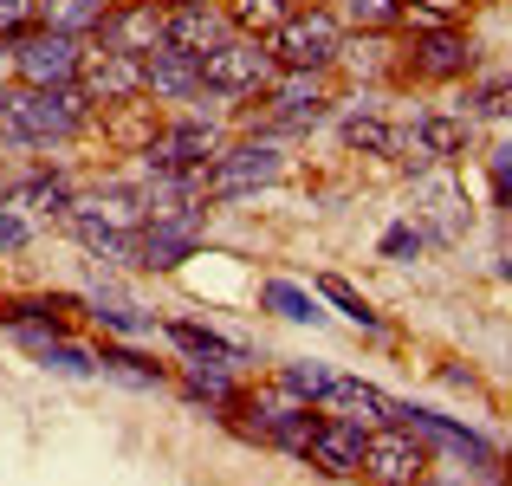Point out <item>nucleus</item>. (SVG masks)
Instances as JSON below:
<instances>
[{"label": "nucleus", "instance_id": "obj_1", "mask_svg": "<svg viewBox=\"0 0 512 486\" xmlns=\"http://www.w3.org/2000/svg\"><path fill=\"white\" fill-rule=\"evenodd\" d=\"M85 130H98V111L78 85H7L0 98V137L13 150H65Z\"/></svg>", "mask_w": 512, "mask_h": 486}, {"label": "nucleus", "instance_id": "obj_2", "mask_svg": "<svg viewBox=\"0 0 512 486\" xmlns=\"http://www.w3.org/2000/svg\"><path fill=\"white\" fill-rule=\"evenodd\" d=\"M273 182H286V150H279L273 137H234V143H221L214 150V162L201 169V201L208 208H221V201H247V195H260V188H273Z\"/></svg>", "mask_w": 512, "mask_h": 486}, {"label": "nucleus", "instance_id": "obj_3", "mask_svg": "<svg viewBox=\"0 0 512 486\" xmlns=\"http://www.w3.org/2000/svg\"><path fill=\"white\" fill-rule=\"evenodd\" d=\"M273 72L279 65H273V52H266V39H247V33L221 39L214 52H201V104L195 111L208 117V111H227V104L260 98V85Z\"/></svg>", "mask_w": 512, "mask_h": 486}, {"label": "nucleus", "instance_id": "obj_4", "mask_svg": "<svg viewBox=\"0 0 512 486\" xmlns=\"http://www.w3.org/2000/svg\"><path fill=\"white\" fill-rule=\"evenodd\" d=\"M396 78L402 85H467L480 72V46L467 39V26H402Z\"/></svg>", "mask_w": 512, "mask_h": 486}, {"label": "nucleus", "instance_id": "obj_5", "mask_svg": "<svg viewBox=\"0 0 512 486\" xmlns=\"http://www.w3.org/2000/svg\"><path fill=\"white\" fill-rule=\"evenodd\" d=\"M227 422H234L247 441H260V448L299 454V441L312 435L318 409L305 396H292V389L273 376V383H260V389H240V402H234V415H227Z\"/></svg>", "mask_w": 512, "mask_h": 486}, {"label": "nucleus", "instance_id": "obj_6", "mask_svg": "<svg viewBox=\"0 0 512 486\" xmlns=\"http://www.w3.org/2000/svg\"><path fill=\"white\" fill-rule=\"evenodd\" d=\"M344 39L350 33H344L338 7H312V0H305L279 33H266V52H273L279 72H338Z\"/></svg>", "mask_w": 512, "mask_h": 486}, {"label": "nucleus", "instance_id": "obj_7", "mask_svg": "<svg viewBox=\"0 0 512 486\" xmlns=\"http://www.w3.org/2000/svg\"><path fill=\"white\" fill-rule=\"evenodd\" d=\"M221 124H208V117H163V124L150 130V143H143V169L150 175H169V182H201V169L214 162V150H221Z\"/></svg>", "mask_w": 512, "mask_h": 486}, {"label": "nucleus", "instance_id": "obj_8", "mask_svg": "<svg viewBox=\"0 0 512 486\" xmlns=\"http://www.w3.org/2000/svg\"><path fill=\"white\" fill-rule=\"evenodd\" d=\"M260 111H266V137H286V130H312L338 111L331 98V72H273L260 85Z\"/></svg>", "mask_w": 512, "mask_h": 486}, {"label": "nucleus", "instance_id": "obj_9", "mask_svg": "<svg viewBox=\"0 0 512 486\" xmlns=\"http://www.w3.org/2000/svg\"><path fill=\"white\" fill-rule=\"evenodd\" d=\"M428 467H435V448L409 422L363 428V480L370 486H422Z\"/></svg>", "mask_w": 512, "mask_h": 486}, {"label": "nucleus", "instance_id": "obj_10", "mask_svg": "<svg viewBox=\"0 0 512 486\" xmlns=\"http://www.w3.org/2000/svg\"><path fill=\"white\" fill-rule=\"evenodd\" d=\"M201 227H208V201H188V208L150 214L137 227V266L143 273H175L201 253Z\"/></svg>", "mask_w": 512, "mask_h": 486}, {"label": "nucleus", "instance_id": "obj_11", "mask_svg": "<svg viewBox=\"0 0 512 486\" xmlns=\"http://www.w3.org/2000/svg\"><path fill=\"white\" fill-rule=\"evenodd\" d=\"M78 65H85V39L33 26L7 46V85H78Z\"/></svg>", "mask_w": 512, "mask_h": 486}, {"label": "nucleus", "instance_id": "obj_12", "mask_svg": "<svg viewBox=\"0 0 512 486\" xmlns=\"http://www.w3.org/2000/svg\"><path fill=\"white\" fill-rule=\"evenodd\" d=\"M402 422L415 428V435L428 441L435 454H454V461L467 467V474H506V454L493 448L480 428H467V422H454V415H435V409H422V402H402Z\"/></svg>", "mask_w": 512, "mask_h": 486}, {"label": "nucleus", "instance_id": "obj_13", "mask_svg": "<svg viewBox=\"0 0 512 486\" xmlns=\"http://www.w3.org/2000/svg\"><path fill=\"white\" fill-rule=\"evenodd\" d=\"M467 150H474V117L461 111H415V124H402V143H396V156L415 175L435 169V162H461Z\"/></svg>", "mask_w": 512, "mask_h": 486}, {"label": "nucleus", "instance_id": "obj_14", "mask_svg": "<svg viewBox=\"0 0 512 486\" xmlns=\"http://www.w3.org/2000/svg\"><path fill=\"white\" fill-rule=\"evenodd\" d=\"M78 91H85L91 111H117V104H143V59L130 52H104V46H85V65H78Z\"/></svg>", "mask_w": 512, "mask_h": 486}, {"label": "nucleus", "instance_id": "obj_15", "mask_svg": "<svg viewBox=\"0 0 512 486\" xmlns=\"http://www.w3.org/2000/svg\"><path fill=\"white\" fill-rule=\"evenodd\" d=\"M163 26H169V13L156 7V0H111L98 39H85V46H104V52H130V59H143V52L163 46Z\"/></svg>", "mask_w": 512, "mask_h": 486}, {"label": "nucleus", "instance_id": "obj_16", "mask_svg": "<svg viewBox=\"0 0 512 486\" xmlns=\"http://www.w3.org/2000/svg\"><path fill=\"white\" fill-rule=\"evenodd\" d=\"M299 461L331 474V480H363V428L338 422V415H318L312 435L299 441Z\"/></svg>", "mask_w": 512, "mask_h": 486}, {"label": "nucleus", "instance_id": "obj_17", "mask_svg": "<svg viewBox=\"0 0 512 486\" xmlns=\"http://www.w3.org/2000/svg\"><path fill=\"white\" fill-rule=\"evenodd\" d=\"M415 221L428 227V240H461L467 221H474V208H467V195L454 188L448 162H435V169H422V182H415Z\"/></svg>", "mask_w": 512, "mask_h": 486}, {"label": "nucleus", "instance_id": "obj_18", "mask_svg": "<svg viewBox=\"0 0 512 486\" xmlns=\"http://www.w3.org/2000/svg\"><path fill=\"white\" fill-rule=\"evenodd\" d=\"M318 415H338V422H357V428H383V422H402V396L363 383V376H331L325 396H318Z\"/></svg>", "mask_w": 512, "mask_h": 486}, {"label": "nucleus", "instance_id": "obj_19", "mask_svg": "<svg viewBox=\"0 0 512 486\" xmlns=\"http://www.w3.org/2000/svg\"><path fill=\"white\" fill-rule=\"evenodd\" d=\"M143 91L156 104H201V59L182 46H156L143 52Z\"/></svg>", "mask_w": 512, "mask_h": 486}, {"label": "nucleus", "instance_id": "obj_20", "mask_svg": "<svg viewBox=\"0 0 512 486\" xmlns=\"http://www.w3.org/2000/svg\"><path fill=\"white\" fill-rule=\"evenodd\" d=\"M72 214H85V221H98V227H117V234H137V227L150 221V201L130 182H98L72 201Z\"/></svg>", "mask_w": 512, "mask_h": 486}, {"label": "nucleus", "instance_id": "obj_21", "mask_svg": "<svg viewBox=\"0 0 512 486\" xmlns=\"http://www.w3.org/2000/svg\"><path fill=\"white\" fill-rule=\"evenodd\" d=\"M175 389H182L195 409H208V415H234V402H240V376H234V363L182 357V370H175Z\"/></svg>", "mask_w": 512, "mask_h": 486}, {"label": "nucleus", "instance_id": "obj_22", "mask_svg": "<svg viewBox=\"0 0 512 486\" xmlns=\"http://www.w3.org/2000/svg\"><path fill=\"white\" fill-rule=\"evenodd\" d=\"M221 39H234V26H227L221 0H201V7H175L169 26H163V46H182V52H214Z\"/></svg>", "mask_w": 512, "mask_h": 486}, {"label": "nucleus", "instance_id": "obj_23", "mask_svg": "<svg viewBox=\"0 0 512 486\" xmlns=\"http://www.w3.org/2000/svg\"><path fill=\"white\" fill-rule=\"evenodd\" d=\"M163 337H169L175 350H182V357H201V363H234V370H240V363L253 357L240 337L214 331V324H195V318H169V324H163Z\"/></svg>", "mask_w": 512, "mask_h": 486}, {"label": "nucleus", "instance_id": "obj_24", "mask_svg": "<svg viewBox=\"0 0 512 486\" xmlns=\"http://www.w3.org/2000/svg\"><path fill=\"white\" fill-rule=\"evenodd\" d=\"M0 201H13V208L39 214V221H72V201H78V188L65 182V175H52V169H33L26 182H13Z\"/></svg>", "mask_w": 512, "mask_h": 486}, {"label": "nucleus", "instance_id": "obj_25", "mask_svg": "<svg viewBox=\"0 0 512 486\" xmlns=\"http://www.w3.org/2000/svg\"><path fill=\"white\" fill-rule=\"evenodd\" d=\"M98 376H117V383H130V389H163L169 363L130 350V337H104V344H98Z\"/></svg>", "mask_w": 512, "mask_h": 486}, {"label": "nucleus", "instance_id": "obj_26", "mask_svg": "<svg viewBox=\"0 0 512 486\" xmlns=\"http://www.w3.org/2000/svg\"><path fill=\"white\" fill-rule=\"evenodd\" d=\"M338 137H344V150H357V156H396L402 130L389 124L376 104H350V111L338 117Z\"/></svg>", "mask_w": 512, "mask_h": 486}, {"label": "nucleus", "instance_id": "obj_27", "mask_svg": "<svg viewBox=\"0 0 512 486\" xmlns=\"http://www.w3.org/2000/svg\"><path fill=\"white\" fill-rule=\"evenodd\" d=\"M85 318L104 324L111 337H150V331H156V318L137 312V305H130L124 292H111V286H91V292H85Z\"/></svg>", "mask_w": 512, "mask_h": 486}, {"label": "nucleus", "instance_id": "obj_28", "mask_svg": "<svg viewBox=\"0 0 512 486\" xmlns=\"http://www.w3.org/2000/svg\"><path fill=\"white\" fill-rule=\"evenodd\" d=\"M104 13H111V0H39V26L65 39H98Z\"/></svg>", "mask_w": 512, "mask_h": 486}, {"label": "nucleus", "instance_id": "obj_29", "mask_svg": "<svg viewBox=\"0 0 512 486\" xmlns=\"http://www.w3.org/2000/svg\"><path fill=\"white\" fill-rule=\"evenodd\" d=\"M260 312H273L286 324H325V299L305 292L299 279H260Z\"/></svg>", "mask_w": 512, "mask_h": 486}, {"label": "nucleus", "instance_id": "obj_30", "mask_svg": "<svg viewBox=\"0 0 512 486\" xmlns=\"http://www.w3.org/2000/svg\"><path fill=\"white\" fill-rule=\"evenodd\" d=\"M299 7H305V0H221L227 26H234V33H247V39H266V33H279V26H286Z\"/></svg>", "mask_w": 512, "mask_h": 486}, {"label": "nucleus", "instance_id": "obj_31", "mask_svg": "<svg viewBox=\"0 0 512 486\" xmlns=\"http://www.w3.org/2000/svg\"><path fill=\"white\" fill-rule=\"evenodd\" d=\"M26 357H33L39 370H59V376H98V350L78 344L72 331H65V337H33Z\"/></svg>", "mask_w": 512, "mask_h": 486}, {"label": "nucleus", "instance_id": "obj_32", "mask_svg": "<svg viewBox=\"0 0 512 486\" xmlns=\"http://www.w3.org/2000/svg\"><path fill=\"white\" fill-rule=\"evenodd\" d=\"M461 117H474V124H512V72L474 78L461 98Z\"/></svg>", "mask_w": 512, "mask_h": 486}, {"label": "nucleus", "instance_id": "obj_33", "mask_svg": "<svg viewBox=\"0 0 512 486\" xmlns=\"http://www.w3.org/2000/svg\"><path fill=\"white\" fill-rule=\"evenodd\" d=\"M338 20H344V33H363V39H396V33H402V0H344Z\"/></svg>", "mask_w": 512, "mask_h": 486}, {"label": "nucleus", "instance_id": "obj_34", "mask_svg": "<svg viewBox=\"0 0 512 486\" xmlns=\"http://www.w3.org/2000/svg\"><path fill=\"white\" fill-rule=\"evenodd\" d=\"M312 292H318L325 305H338V312H344L350 324H357V331H383V312H376V305L363 299V292L350 286L344 273H318V286H312Z\"/></svg>", "mask_w": 512, "mask_h": 486}, {"label": "nucleus", "instance_id": "obj_35", "mask_svg": "<svg viewBox=\"0 0 512 486\" xmlns=\"http://www.w3.org/2000/svg\"><path fill=\"white\" fill-rule=\"evenodd\" d=\"M72 234L85 240V253H98V260H111V266H137V234L98 227V221H85V214H72Z\"/></svg>", "mask_w": 512, "mask_h": 486}, {"label": "nucleus", "instance_id": "obj_36", "mask_svg": "<svg viewBox=\"0 0 512 486\" xmlns=\"http://www.w3.org/2000/svg\"><path fill=\"white\" fill-rule=\"evenodd\" d=\"M480 0H402V26H461Z\"/></svg>", "mask_w": 512, "mask_h": 486}, {"label": "nucleus", "instance_id": "obj_37", "mask_svg": "<svg viewBox=\"0 0 512 486\" xmlns=\"http://www.w3.org/2000/svg\"><path fill=\"white\" fill-rule=\"evenodd\" d=\"M331 376H338V370H325V363H286V370H279V383H286L292 396H305V402L318 409V396H325Z\"/></svg>", "mask_w": 512, "mask_h": 486}, {"label": "nucleus", "instance_id": "obj_38", "mask_svg": "<svg viewBox=\"0 0 512 486\" xmlns=\"http://www.w3.org/2000/svg\"><path fill=\"white\" fill-rule=\"evenodd\" d=\"M435 240H428V227L422 221H396L383 234V260H415V253H428Z\"/></svg>", "mask_w": 512, "mask_h": 486}, {"label": "nucleus", "instance_id": "obj_39", "mask_svg": "<svg viewBox=\"0 0 512 486\" xmlns=\"http://www.w3.org/2000/svg\"><path fill=\"white\" fill-rule=\"evenodd\" d=\"M39 26V0H0V46L26 39Z\"/></svg>", "mask_w": 512, "mask_h": 486}, {"label": "nucleus", "instance_id": "obj_40", "mask_svg": "<svg viewBox=\"0 0 512 486\" xmlns=\"http://www.w3.org/2000/svg\"><path fill=\"white\" fill-rule=\"evenodd\" d=\"M487 182H493V201H500V208H512V137L487 150Z\"/></svg>", "mask_w": 512, "mask_h": 486}, {"label": "nucleus", "instance_id": "obj_41", "mask_svg": "<svg viewBox=\"0 0 512 486\" xmlns=\"http://www.w3.org/2000/svg\"><path fill=\"white\" fill-rule=\"evenodd\" d=\"M26 247H33V221L13 201H0V253H26Z\"/></svg>", "mask_w": 512, "mask_h": 486}, {"label": "nucleus", "instance_id": "obj_42", "mask_svg": "<svg viewBox=\"0 0 512 486\" xmlns=\"http://www.w3.org/2000/svg\"><path fill=\"white\" fill-rule=\"evenodd\" d=\"M156 7H163V13H175V7H201V0H156Z\"/></svg>", "mask_w": 512, "mask_h": 486}, {"label": "nucleus", "instance_id": "obj_43", "mask_svg": "<svg viewBox=\"0 0 512 486\" xmlns=\"http://www.w3.org/2000/svg\"><path fill=\"white\" fill-rule=\"evenodd\" d=\"M0 85H7V46H0Z\"/></svg>", "mask_w": 512, "mask_h": 486}, {"label": "nucleus", "instance_id": "obj_44", "mask_svg": "<svg viewBox=\"0 0 512 486\" xmlns=\"http://www.w3.org/2000/svg\"><path fill=\"white\" fill-rule=\"evenodd\" d=\"M422 486H461V480H422Z\"/></svg>", "mask_w": 512, "mask_h": 486}, {"label": "nucleus", "instance_id": "obj_45", "mask_svg": "<svg viewBox=\"0 0 512 486\" xmlns=\"http://www.w3.org/2000/svg\"><path fill=\"white\" fill-rule=\"evenodd\" d=\"M500 480H506V486H512V467H506V474H500Z\"/></svg>", "mask_w": 512, "mask_h": 486}]
</instances>
